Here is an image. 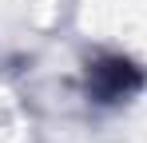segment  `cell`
Segmentation results:
<instances>
[{"mask_svg": "<svg viewBox=\"0 0 147 143\" xmlns=\"http://www.w3.org/2000/svg\"><path fill=\"white\" fill-rule=\"evenodd\" d=\"M139 88V72L135 64H127L119 56H107V60H96L88 68V95L96 103H119Z\"/></svg>", "mask_w": 147, "mask_h": 143, "instance_id": "obj_1", "label": "cell"}]
</instances>
